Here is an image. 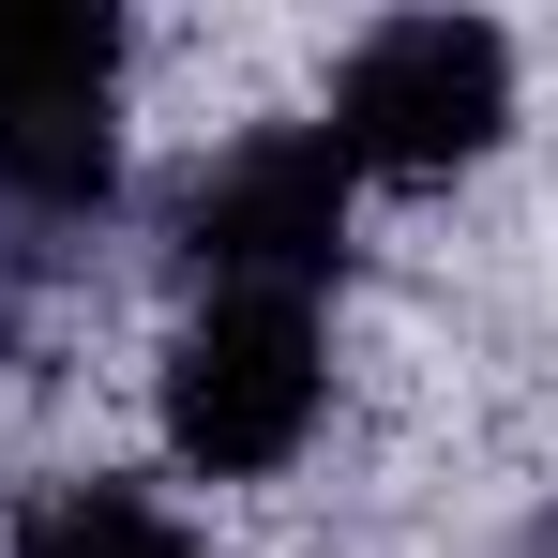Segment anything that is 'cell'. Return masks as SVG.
<instances>
[{"mask_svg": "<svg viewBox=\"0 0 558 558\" xmlns=\"http://www.w3.org/2000/svg\"><path fill=\"white\" fill-rule=\"evenodd\" d=\"M15 558H196V544L151 483H46L15 513Z\"/></svg>", "mask_w": 558, "mask_h": 558, "instance_id": "cell-5", "label": "cell"}, {"mask_svg": "<svg viewBox=\"0 0 558 558\" xmlns=\"http://www.w3.org/2000/svg\"><path fill=\"white\" fill-rule=\"evenodd\" d=\"M498 121H513V31H483V15H377L363 46H348V76H332V151H348V182H453L498 151Z\"/></svg>", "mask_w": 558, "mask_h": 558, "instance_id": "cell-3", "label": "cell"}, {"mask_svg": "<svg viewBox=\"0 0 558 558\" xmlns=\"http://www.w3.org/2000/svg\"><path fill=\"white\" fill-rule=\"evenodd\" d=\"M332 408V348H317V302L287 287H211L182 332H167V453L211 483H272Z\"/></svg>", "mask_w": 558, "mask_h": 558, "instance_id": "cell-1", "label": "cell"}, {"mask_svg": "<svg viewBox=\"0 0 558 558\" xmlns=\"http://www.w3.org/2000/svg\"><path fill=\"white\" fill-rule=\"evenodd\" d=\"M31 272H46V227H0V363H15V317H31Z\"/></svg>", "mask_w": 558, "mask_h": 558, "instance_id": "cell-6", "label": "cell"}, {"mask_svg": "<svg viewBox=\"0 0 558 558\" xmlns=\"http://www.w3.org/2000/svg\"><path fill=\"white\" fill-rule=\"evenodd\" d=\"M106 196H121V15L31 0L0 15V211L61 242Z\"/></svg>", "mask_w": 558, "mask_h": 558, "instance_id": "cell-2", "label": "cell"}, {"mask_svg": "<svg viewBox=\"0 0 558 558\" xmlns=\"http://www.w3.org/2000/svg\"><path fill=\"white\" fill-rule=\"evenodd\" d=\"M348 151L317 121H272V136H227L182 196H167V242L196 257V287H287L317 302L332 257H348Z\"/></svg>", "mask_w": 558, "mask_h": 558, "instance_id": "cell-4", "label": "cell"}, {"mask_svg": "<svg viewBox=\"0 0 558 558\" xmlns=\"http://www.w3.org/2000/svg\"><path fill=\"white\" fill-rule=\"evenodd\" d=\"M498 558H558V498H544V513H529V529H513Z\"/></svg>", "mask_w": 558, "mask_h": 558, "instance_id": "cell-7", "label": "cell"}]
</instances>
